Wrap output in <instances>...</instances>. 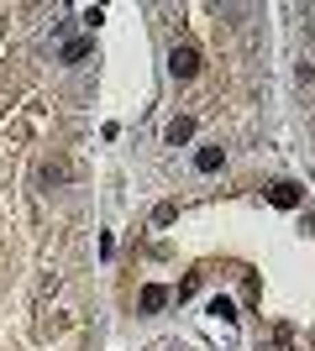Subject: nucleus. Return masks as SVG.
Listing matches in <instances>:
<instances>
[{
	"label": "nucleus",
	"instance_id": "obj_6",
	"mask_svg": "<svg viewBox=\"0 0 315 351\" xmlns=\"http://www.w3.org/2000/svg\"><path fill=\"white\" fill-rule=\"evenodd\" d=\"M163 304H168V289L163 283H148V289H142V309L152 315V309H163Z\"/></svg>",
	"mask_w": 315,
	"mask_h": 351
},
{
	"label": "nucleus",
	"instance_id": "obj_4",
	"mask_svg": "<svg viewBox=\"0 0 315 351\" xmlns=\"http://www.w3.org/2000/svg\"><path fill=\"white\" fill-rule=\"evenodd\" d=\"M221 162H226V152H221V147H200V152H195V168H200V173H215Z\"/></svg>",
	"mask_w": 315,
	"mask_h": 351
},
{
	"label": "nucleus",
	"instance_id": "obj_7",
	"mask_svg": "<svg viewBox=\"0 0 315 351\" xmlns=\"http://www.w3.org/2000/svg\"><path fill=\"white\" fill-rule=\"evenodd\" d=\"M174 215H179V205H158L152 210V226H174Z\"/></svg>",
	"mask_w": 315,
	"mask_h": 351
},
{
	"label": "nucleus",
	"instance_id": "obj_3",
	"mask_svg": "<svg viewBox=\"0 0 315 351\" xmlns=\"http://www.w3.org/2000/svg\"><path fill=\"white\" fill-rule=\"evenodd\" d=\"M168 147H179V142H189V136H195V121H189V116H179V121H168Z\"/></svg>",
	"mask_w": 315,
	"mask_h": 351
},
{
	"label": "nucleus",
	"instance_id": "obj_1",
	"mask_svg": "<svg viewBox=\"0 0 315 351\" xmlns=\"http://www.w3.org/2000/svg\"><path fill=\"white\" fill-rule=\"evenodd\" d=\"M168 69H174V79H195L200 73V53L195 47H174V53H168Z\"/></svg>",
	"mask_w": 315,
	"mask_h": 351
},
{
	"label": "nucleus",
	"instance_id": "obj_5",
	"mask_svg": "<svg viewBox=\"0 0 315 351\" xmlns=\"http://www.w3.org/2000/svg\"><path fill=\"white\" fill-rule=\"evenodd\" d=\"M90 53H95L90 37H74V43H63V63H84Z\"/></svg>",
	"mask_w": 315,
	"mask_h": 351
},
{
	"label": "nucleus",
	"instance_id": "obj_2",
	"mask_svg": "<svg viewBox=\"0 0 315 351\" xmlns=\"http://www.w3.org/2000/svg\"><path fill=\"white\" fill-rule=\"evenodd\" d=\"M305 194H300V184H273L268 189V205H279V210H294Z\"/></svg>",
	"mask_w": 315,
	"mask_h": 351
}]
</instances>
